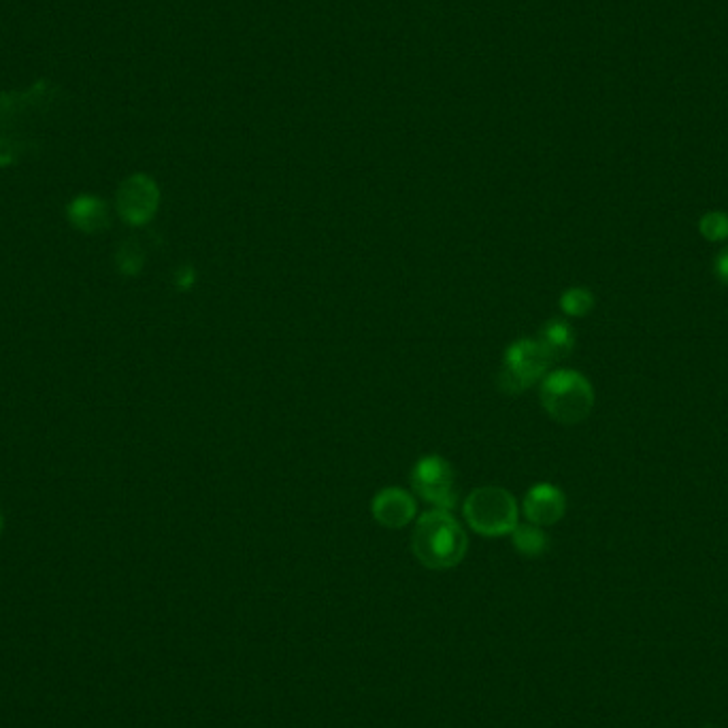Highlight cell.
I'll return each mask as SVG.
<instances>
[{
	"mask_svg": "<svg viewBox=\"0 0 728 728\" xmlns=\"http://www.w3.org/2000/svg\"><path fill=\"white\" fill-rule=\"evenodd\" d=\"M550 358L543 352L537 339L514 341L503 356V364L496 375V386L505 394H522L548 375Z\"/></svg>",
	"mask_w": 728,
	"mask_h": 728,
	"instance_id": "4",
	"label": "cell"
},
{
	"mask_svg": "<svg viewBox=\"0 0 728 728\" xmlns=\"http://www.w3.org/2000/svg\"><path fill=\"white\" fill-rule=\"evenodd\" d=\"M560 309L571 318H584L594 309V294L588 288L575 286L562 292L560 296Z\"/></svg>",
	"mask_w": 728,
	"mask_h": 728,
	"instance_id": "11",
	"label": "cell"
},
{
	"mask_svg": "<svg viewBox=\"0 0 728 728\" xmlns=\"http://www.w3.org/2000/svg\"><path fill=\"white\" fill-rule=\"evenodd\" d=\"M699 233L709 243H722L728 239V213L707 211L699 220Z\"/></svg>",
	"mask_w": 728,
	"mask_h": 728,
	"instance_id": "12",
	"label": "cell"
},
{
	"mask_svg": "<svg viewBox=\"0 0 728 728\" xmlns=\"http://www.w3.org/2000/svg\"><path fill=\"white\" fill-rule=\"evenodd\" d=\"M714 275H716V279L720 281V284L728 286V247H724V250L716 256Z\"/></svg>",
	"mask_w": 728,
	"mask_h": 728,
	"instance_id": "13",
	"label": "cell"
},
{
	"mask_svg": "<svg viewBox=\"0 0 728 728\" xmlns=\"http://www.w3.org/2000/svg\"><path fill=\"white\" fill-rule=\"evenodd\" d=\"M541 405L560 424L584 422L594 409L590 379L573 369H558L541 379Z\"/></svg>",
	"mask_w": 728,
	"mask_h": 728,
	"instance_id": "2",
	"label": "cell"
},
{
	"mask_svg": "<svg viewBox=\"0 0 728 728\" xmlns=\"http://www.w3.org/2000/svg\"><path fill=\"white\" fill-rule=\"evenodd\" d=\"M539 345L543 347V352L548 354V358L554 362V360H565L573 354V347H575V333H573V326L565 320H548L541 330H539V337H537Z\"/></svg>",
	"mask_w": 728,
	"mask_h": 728,
	"instance_id": "9",
	"label": "cell"
},
{
	"mask_svg": "<svg viewBox=\"0 0 728 728\" xmlns=\"http://www.w3.org/2000/svg\"><path fill=\"white\" fill-rule=\"evenodd\" d=\"M416 501L403 488H384L375 494L371 511L377 524L386 528H403L416 518Z\"/></svg>",
	"mask_w": 728,
	"mask_h": 728,
	"instance_id": "8",
	"label": "cell"
},
{
	"mask_svg": "<svg viewBox=\"0 0 728 728\" xmlns=\"http://www.w3.org/2000/svg\"><path fill=\"white\" fill-rule=\"evenodd\" d=\"M160 192L154 181L147 175L130 177L120 194V207L122 215L132 224H143L152 220V215L158 209Z\"/></svg>",
	"mask_w": 728,
	"mask_h": 728,
	"instance_id": "6",
	"label": "cell"
},
{
	"mask_svg": "<svg viewBox=\"0 0 728 728\" xmlns=\"http://www.w3.org/2000/svg\"><path fill=\"white\" fill-rule=\"evenodd\" d=\"M411 550L426 569L445 571L458 567L467 556L469 539L450 511L433 509L418 518L411 535Z\"/></svg>",
	"mask_w": 728,
	"mask_h": 728,
	"instance_id": "1",
	"label": "cell"
},
{
	"mask_svg": "<svg viewBox=\"0 0 728 728\" xmlns=\"http://www.w3.org/2000/svg\"><path fill=\"white\" fill-rule=\"evenodd\" d=\"M567 496L552 484H537L524 496V516L531 524L552 526L565 518Z\"/></svg>",
	"mask_w": 728,
	"mask_h": 728,
	"instance_id": "7",
	"label": "cell"
},
{
	"mask_svg": "<svg viewBox=\"0 0 728 728\" xmlns=\"http://www.w3.org/2000/svg\"><path fill=\"white\" fill-rule=\"evenodd\" d=\"M511 541H514V548L528 558H537L550 548V539L543 533V528L531 522L518 524L514 531H511Z\"/></svg>",
	"mask_w": 728,
	"mask_h": 728,
	"instance_id": "10",
	"label": "cell"
},
{
	"mask_svg": "<svg viewBox=\"0 0 728 728\" xmlns=\"http://www.w3.org/2000/svg\"><path fill=\"white\" fill-rule=\"evenodd\" d=\"M462 511L473 531L486 537L511 535L518 526V503L514 494L499 486L475 488L467 496Z\"/></svg>",
	"mask_w": 728,
	"mask_h": 728,
	"instance_id": "3",
	"label": "cell"
},
{
	"mask_svg": "<svg viewBox=\"0 0 728 728\" xmlns=\"http://www.w3.org/2000/svg\"><path fill=\"white\" fill-rule=\"evenodd\" d=\"M411 486L422 501L435 509L450 511L456 507L458 488L452 465L441 456H424L411 471Z\"/></svg>",
	"mask_w": 728,
	"mask_h": 728,
	"instance_id": "5",
	"label": "cell"
}]
</instances>
